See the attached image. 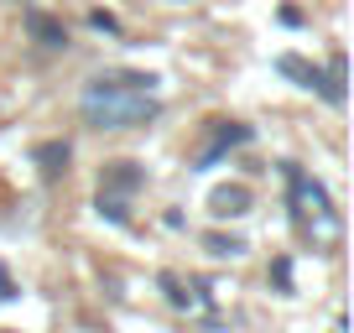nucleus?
Wrapping results in <instances>:
<instances>
[{"instance_id": "obj_1", "label": "nucleus", "mask_w": 354, "mask_h": 333, "mask_svg": "<svg viewBox=\"0 0 354 333\" xmlns=\"http://www.w3.org/2000/svg\"><path fill=\"white\" fill-rule=\"evenodd\" d=\"M84 120L94 131H136V125L156 120V94H151V78L141 73H120V78H94L78 99Z\"/></svg>"}, {"instance_id": "obj_2", "label": "nucleus", "mask_w": 354, "mask_h": 333, "mask_svg": "<svg viewBox=\"0 0 354 333\" xmlns=\"http://www.w3.org/2000/svg\"><path fill=\"white\" fill-rule=\"evenodd\" d=\"M292 198H297V213H328V193L318 188L313 178H302V172H292Z\"/></svg>"}, {"instance_id": "obj_3", "label": "nucleus", "mask_w": 354, "mask_h": 333, "mask_svg": "<svg viewBox=\"0 0 354 333\" xmlns=\"http://www.w3.org/2000/svg\"><path fill=\"white\" fill-rule=\"evenodd\" d=\"M141 182H146V172L136 162H110V166H104V193H120V198H125V193H136Z\"/></svg>"}, {"instance_id": "obj_4", "label": "nucleus", "mask_w": 354, "mask_h": 333, "mask_svg": "<svg viewBox=\"0 0 354 333\" xmlns=\"http://www.w3.org/2000/svg\"><path fill=\"white\" fill-rule=\"evenodd\" d=\"M214 213L219 219H240V213H250V188L245 182H234V188H214Z\"/></svg>"}, {"instance_id": "obj_5", "label": "nucleus", "mask_w": 354, "mask_h": 333, "mask_svg": "<svg viewBox=\"0 0 354 333\" xmlns=\"http://www.w3.org/2000/svg\"><path fill=\"white\" fill-rule=\"evenodd\" d=\"M26 32H32V37H37L42 47H68V32H63V21H57V16L26 11Z\"/></svg>"}, {"instance_id": "obj_6", "label": "nucleus", "mask_w": 354, "mask_h": 333, "mask_svg": "<svg viewBox=\"0 0 354 333\" xmlns=\"http://www.w3.org/2000/svg\"><path fill=\"white\" fill-rule=\"evenodd\" d=\"M240 141H250V125H240V120H219V131H214V146L203 151V162H214L219 151H230V146H240Z\"/></svg>"}, {"instance_id": "obj_7", "label": "nucleus", "mask_w": 354, "mask_h": 333, "mask_svg": "<svg viewBox=\"0 0 354 333\" xmlns=\"http://www.w3.org/2000/svg\"><path fill=\"white\" fill-rule=\"evenodd\" d=\"M277 73H287V78H297V84H302V89H318L323 94V73H318V68H308V63H302V57H277Z\"/></svg>"}, {"instance_id": "obj_8", "label": "nucleus", "mask_w": 354, "mask_h": 333, "mask_svg": "<svg viewBox=\"0 0 354 333\" xmlns=\"http://www.w3.org/2000/svg\"><path fill=\"white\" fill-rule=\"evenodd\" d=\"M37 166H42L47 178H63L68 172V141H42L37 146Z\"/></svg>"}, {"instance_id": "obj_9", "label": "nucleus", "mask_w": 354, "mask_h": 333, "mask_svg": "<svg viewBox=\"0 0 354 333\" xmlns=\"http://www.w3.org/2000/svg\"><path fill=\"white\" fill-rule=\"evenodd\" d=\"M203 245H209L214 256H240V250H245V240H234V234H230V240H224V234H209Z\"/></svg>"}, {"instance_id": "obj_10", "label": "nucleus", "mask_w": 354, "mask_h": 333, "mask_svg": "<svg viewBox=\"0 0 354 333\" xmlns=\"http://www.w3.org/2000/svg\"><path fill=\"white\" fill-rule=\"evenodd\" d=\"M100 213H110L115 224H125V198L120 193H100Z\"/></svg>"}, {"instance_id": "obj_11", "label": "nucleus", "mask_w": 354, "mask_h": 333, "mask_svg": "<svg viewBox=\"0 0 354 333\" xmlns=\"http://www.w3.org/2000/svg\"><path fill=\"white\" fill-rule=\"evenodd\" d=\"M162 287H167V297H172V302H177V307H183V302H188V292L177 287V276H162Z\"/></svg>"}]
</instances>
